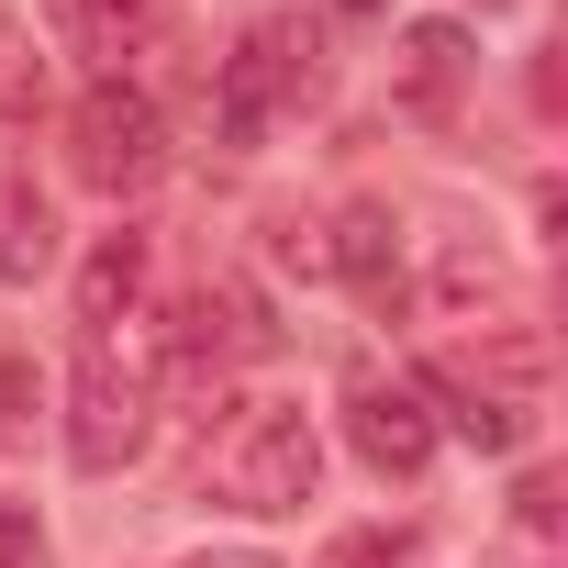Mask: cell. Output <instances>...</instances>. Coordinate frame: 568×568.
Segmentation results:
<instances>
[{"instance_id":"obj_1","label":"cell","mask_w":568,"mask_h":568,"mask_svg":"<svg viewBox=\"0 0 568 568\" xmlns=\"http://www.w3.org/2000/svg\"><path fill=\"white\" fill-rule=\"evenodd\" d=\"M156 402H168V324H145V313L90 324L79 335V379H68V457L90 479L134 468L145 435H156Z\"/></svg>"},{"instance_id":"obj_2","label":"cell","mask_w":568,"mask_h":568,"mask_svg":"<svg viewBox=\"0 0 568 568\" xmlns=\"http://www.w3.org/2000/svg\"><path fill=\"white\" fill-rule=\"evenodd\" d=\"M324 479V435L302 402H278V390H245L223 402V424L201 435V490L223 513H302Z\"/></svg>"},{"instance_id":"obj_3","label":"cell","mask_w":568,"mask_h":568,"mask_svg":"<svg viewBox=\"0 0 568 568\" xmlns=\"http://www.w3.org/2000/svg\"><path fill=\"white\" fill-rule=\"evenodd\" d=\"M313 90H324V34H313L302 12H267V23H245V45L223 57L212 134H223V145H267V123L291 112V101H313Z\"/></svg>"},{"instance_id":"obj_4","label":"cell","mask_w":568,"mask_h":568,"mask_svg":"<svg viewBox=\"0 0 568 568\" xmlns=\"http://www.w3.org/2000/svg\"><path fill=\"white\" fill-rule=\"evenodd\" d=\"M68 168L101 190V201H134L168 179V112L134 90V79H90L79 112H68Z\"/></svg>"},{"instance_id":"obj_5","label":"cell","mask_w":568,"mask_h":568,"mask_svg":"<svg viewBox=\"0 0 568 568\" xmlns=\"http://www.w3.org/2000/svg\"><path fill=\"white\" fill-rule=\"evenodd\" d=\"M346 446H357L379 479H424V457H435V402H424L413 379L357 368V379H346Z\"/></svg>"},{"instance_id":"obj_6","label":"cell","mask_w":568,"mask_h":568,"mask_svg":"<svg viewBox=\"0 0 568 568\" xmlns=\"http://www.w3.org/2000/svg\"><path fill=\"white\" fill-rule=\"evenodd\" d=\"M45 23H57V45H68L79 68H101V79H123L134 57L168 45V12H156V0H45Z\"/></svg>"},{"instance_id":"obj_7","label":"cell","mask_w":568,"mask_h":568,"mask_svg":"<svg viewBox=\"0 0 568 568\" xmlns=\"http://www.w3.org/2000/svg\"><path fill=\"white\" fill-rule=\"evenodd\" d=\"M468 79H479L468 23H413V34H402V57H390V90H402V112H413V123H446Z\"/></svg>"},{"instance_id":"obj_8","label":"cell","mask_w":568,"mask_h":568,"mask_svg":"<svg viewBox=\"0 0 568 568\" xmlns=\"http://www.w3.org/2000/svg\"><path fill=\"white\" fill-rule=\"evenodd\" d=\"M45 267H57V212H45V190H34L23 168H0V278L34 291Z\"/></svg>"},{"instance_id":"obj_9","label":"cell","mask_w":568,"mask_h":568,"mask_svg":"<svg viewBox=\"0 0 568 568\" xmlns=\"http://www.w3.org/2000/svg\"><path fill=\"white\" fill-rule=\"evenodd\" d=\"M435 402H446V424H457L479 457H513V446L535 435V402H513V390H479V379H457V368H435Z\"/></svg>"},{"instance_id":"obj_10","label":"cell","mask_w":568,"mask_h":568,"mask_svg":"<svg viewBox=\"0 0 568 568\" xmlns=\"http://www.w3.org/2000/svg\"><path fill=\"white\" fill-rule=\"evenodd\" d=\"M324 267H346V278H357L368 302H402V256H390V212H379V201H357V212L335 223Z\"/></svg>"},{"instance_id":"obj_11","label":"cell","mask_w":568,"mask_h":568,"mask_svg":"<svg viewBox=\"0 0 568 568\" xmlns=\"http://www.w3.org/2000/svg\"><path fill=\"white\" fill-rule=\"evenodd\" d=\"M134 291H145V234H101V256L79 267V335L90 324H123Z\"/></svg>"},{"instance_id":"obj_12","label":"cell","mask_w":568,"mask_h":568,"mask_svg":"<svg viewBox=\"0 0 568 568\" xmlns=\"http://www.w3.org/2000/svg\"><path fill=\"white\" fill-rule=\"evenodd\" d=\"M313 568H424V535H413V524H357V535H335Z\"/></svg>"},{"instance_id":"obj_13","label":"cell","mask_w":568,"mask_h":568,"mask_svg":"<svg viewBox=\"0 0 568 568\" xmlns=\"http://www.w3.org/2000/svg\"><path fill=\"white\" fill-rule=\"evenodd\" d=\"M0 568H45V535H34L23 501H0Z\"/></svg>"},{"instance_id":"obj_14","label":"cell","mask_w":568,"mask_h":568,"mask_svg":"<svg viewBox=\"0 0 568 568\" xmlns=\"http://www.w3.org/2000/svg\"><path fill=\"white\" fill-rule=\"evenodd\" d=\"M190 568H278V557H256V546H223V557H190Z\"/></svg>"},{"instance_id":"obj_15","label":"cell","mask_w":568,"mask_h":568,"mask_svg":"<svg viewBox=\"0 0 568 568\" xmlns=\"http://www.w3.org/2000/svg\"><path fill=\"white\" fill-rule=\"evenodd\" d=\"M335 12H379V0H335Z\"/></svg>"},{"instance_id":"obj_16","label":"cell","mask_w":568,"mask_h":568,"mask_svg":"<svg viewBox=\"0 0 568 568\" xmlns=\"http://www.w3.org/2000/svg\"><path fill=\"white\" fill-rule=\"evenodd\" d=\"M479 12H513V0H479Z\"/></svg>"}]
</instances>
